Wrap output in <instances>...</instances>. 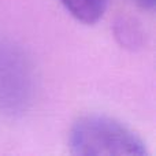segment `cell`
<instances>
[{"label":"cell","mask_w":156,"mask_h":156,"mask_svg":"<svg viewBox=\"0 0 156 156\" xmlns=\"http://www.w3.org/2000/svg\"><path fill=\"white\" fill-rule=\"evenodd\" d=\"M138 5L141 7L147 8V10H154L155 4H156V0H134Z\"/></svg>","instance_id":"3957f363"},{"label":"cell","mask_w":156,"mask_h":156,"mask_svg":"<svg viewBox=\"0 0 156 156\" xmlns=\"http://www.w3.org/2000/svg\"><path fill=\"white\" fill-rule=\"evenodd\" d=\"M71 154L78 156H144L147 147L132 129L105 115H85L76 121L69 134Z\"/></svg>","instance_id":"6da1fadb"},{"label":"cell","mask_w":156,"mask_h":156,"mask_svg":"<svg viewBox=\"0 0 156 156\" xmlns=\"http://www.w3.org/2000/svg\"><path fill=\"white\" fill-rule=\"evenodd\" d=\"M62 5L77 19L86 25H93L103 18L108 0H59Z\"/></svg>","instance_id":"7a4b0ae2"}]
</instances>
